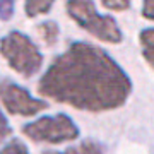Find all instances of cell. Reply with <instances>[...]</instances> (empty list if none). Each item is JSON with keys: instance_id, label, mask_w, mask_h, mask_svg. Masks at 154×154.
<instances>
[{"instance_id": "1", "label": "cell", "mask_w": 154, "mask_h": 154, "mask_svg": "<svg viewBox=\"0 0 154 154\" xmlns=\"http://www.w3.org/2000/svg\"><path fill=\"white\" fill-rule=\"evenodd\" d=\"M38 93L75 110L101 113L125 105L132 79L108 51L75 41L50 63L38 82Z\"/></svg>"}, {"instance_id": "2", "label": "cell", "mask_w": 154, "mask_h": 154, "mask_svg": "<svg viewBox=\"0 0 154 154\" xmlns=\"http://www.w3.org/2000/svg\"><path fill=\"white\" fill-rule=\"evenodd\" d=\"M67 14L70 19L81 26L84 31L93 34L96 39L105 43H122L123 34L120 31L118 22L111 16L98 14L93 0H67Z\"/></svg>"}, {"instance_id": "3", "label": "cell", "mask_w": 154, "mask_h": 154, "mask_svg": "<svg viewBox=\"0 0 154 154\" xmlns=\"http://www.w3.org/2000/svg\"><path fill=\"white\" fill-rule=\"evenodd\" d=\"M0 53L12 70L22 77H33L43 65V53L21 31H11L0 39Z\"/></svg>"}, {"instance_id": "4", "label": "cell", "mask_w": 154, "mask_h": 154, "mask_svg": "<svg viewBox=\"0 0 154 154\" xmlns=\"http://www.w3.org/2000/svg\"><path fill=\"white\" fill-rule=\"evenodd\" d=\"M22 134L33 142L62 144L75 140L81 132L70 116L65 113H58L53 116H41L31 123H26L22 127Z\"/></svg>"}, {"instance_id": "5", "label": "cell", "mask_w": 154, "mask_h": 154, "mask_svg": "<svg viewBox=\"0 0 154 154\" xmlns=\"http://www.w3.org/2000/svg\"><path fill=\"white\" fill-rule=\"evenodd\" d=\"M0 101L7 113L21 116H34L48 108V101L31 96L28 89L21 88L11 79L0 81Z\"/></svg>"}, {"instance_id": "6", "label": "cell", "mask_w": 154, "mask_h": 154, "mask_svg": "<svg viewBox=\"0 0 154 154\" xmlns=\"http://www.w3.org/2000/svg\"><path fill=\"white\" fill-rule=\"evenodd\" d=\"M43 154H105V147L96 140H84L79 146L69 147L65 151H45Z\"/></svg>"}, {"instance_id": "7", "label": "cell", "mask_w": 154, "mask_h": 154, "mask_svg": "<svg viewBox=\"0 0 154 154\" xmlns=\"http://www.w3.org/2000/svg\"><path fill=\"white\" fill-rule=\"evenodd\" d=\"M36 31H38L39 38L43 39L48 46L57 45L58 36H60V28H58V24H57L55 21H51V19H46V21L39 22L38 28H36Z\"/></svg>"}, {"instance_id": "8", "label": "cell", "mask_w": 154, "mask_h": 154, "mask_svg": "<svg viewBox=\"0 0 154 154\" xmlns=\"http://www.w3.org/2000/svg\"><path fill=\"white\" fill-rule=\"evenodd\" d=\"M139 41L142 46V57L149 65L154 69V28L142 29L139 34Z\"/></svg>"}, {"instance_id": "9", "label": "cell", "mask_w": 154, "mask_h": 154, "mask_svg": "<svg viewBox=\"0 0 154 154\" xmlns=\"http://www.w3.org/2000/svg\"><path fill=\"white\" fill-rule=\"evenodd\" d=\"M55 0H24V12L28 17L45 16L51 11Z\"/></svg>"}, {"instance_id": "10", "label": "cell", "mask_w": 154, "mask_h": 154, "mask_svg": "<svg viewBox=\"0 0 154 154\" xmlns=\"http://www.w3.org/2000/svg\"><path fill=\"white\" fill-rule=\"evenodd\" d=\"M0 154H29V149L22 140L12 139L11 142H7L4 147L0 149Z\"/></svg>"}, {"instance_id": "11", "label": "cell", "mask_w": 154, "mask_h": 154, "mask_svg": "<svg viewBox=\"0 0 154 154\" xmlns=\"http://www.w3.org/2000/svg\"><path fill=\"white\" fill-rule=\"evenodd\" d=\"M101 2L106 9L115 12H123L130 7V0H101Z\"/></svg>"}, {"instance_id": "12", "label": "cell", "mask_w": 154, "mask_h": 154, "mask_svg": "<svg viewBox=\"0 0 154 154\" xmlns=\"http://www.w3.org/2000/svg\"><path fill=\"white\" fill-rule=\"evenodd\" d=\"M14 16V0H0V19L11 21Z\"/></svg>"}, {"instance_id": "13", "label": "cell", "mask_w": 154, "mask_h": 154, "mask_svg": "<svg viewBox=\"0 0 154 154\" xmlns=\"http://www.w3.org/2000/svg\"><path fill=\"white\" fill-rule=\"evenodd\" d=\"M11 134H12V128H11V125H9V120H7V116L4 115V111L0 110V142L5 140Z\"/></svg>"}, {"instance_id": "14", "label": "cell", "mask_w": 154, "mask_h": 154, "mask_svg": "<svg viewBox=\"0 0 154 154\" xmlns=\"http://www.w3.org/2000/svg\"><path fill=\"white\" fill-rule=\"evenodd\" d=\"M142 17L154 21V0H142Z\"/></svg>"}]
</instances>
